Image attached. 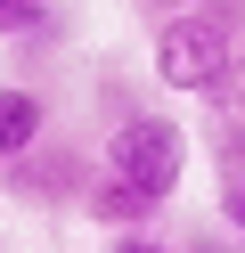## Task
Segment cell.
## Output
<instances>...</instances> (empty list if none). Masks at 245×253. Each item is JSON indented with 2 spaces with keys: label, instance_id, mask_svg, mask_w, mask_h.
<instances>
[{
  "label": "cell",
  "instance_id": "7",
  "mask_svg": "<svg viewBox=\"0 0 245 253\" xmlns=\"http://www.w3.org/2000/svg\"><path fill=\"white\" fill-rule=\"evenodd\" d=\"M0 41H57V0H0Z\"/></svg>",
  "mask_w": 245,
  "mask_h": 253
},
{
  "label": "cell",
  "instance_id": "10",
  "mask_svg": "<svg viewBox=\"0 0 245 253\" xmlns=\"http://www.w3.org/2000/svg\"><path fill=\"white\" fill-rule=\"evenodd\" d=\"M188 8H204V17H212V25H229V33H237V41H245V0H188Z\"/></svg>",
  "mask_w": 245,
  "mask_h": 253
},
{
  "label": "cell",
  "instance_id": "12",
  "mask_svg": "<svg viewBox=\"0 0 245 253\" xmlns=\"http://www.w3.org/2000/svg\"><path fill=\"white\" fill-rule=\"evenodd\" d=\"M229 106H245V41H237V66H229V90H221Z\"/></svg>",
  "mask_w": 245,
  "mask_h": 253
},
{
  "label": "cell",
  "instance_id": "11",
  "mask_svg": "<svg viewBox=\"0 0 245 253\" xmlns=\"http://www.w3.org/2000/svg\"><path fill=\"white\" fill-rule=\"evenodd\" d=\"M180 253H245V245H237V237H229V229H221V237H212V229H196V237H188V245H180Z\"/></svg>",
  "mask_w": 245,
  "mask_h": 253
},
{
  "label": "cell",
  "instance_id": "5",
  "mask_svg": "<svg viewBox=\"0 0 245 253\" xmlns=\"http://www.w3.org/2000/svg\"><path fill=\"white\" fill-rule=\"evenodd\" d=\"M33 139H49V90L33 82H0V164L25 155Z\"/></svg>",
  "mask_w": 245,
  "mask_h": 253
},
{
  "label": "cell",
  "instance_id": "9",
  "mask_svg": "<svg viewBox=\"0 0 245 253\" xmlns=\"http://www.w3.org/2000/svg\"><path fill=\"white\" fill-rule=\"evenodd\" d=\"M106 253H180V245H172V237H155V229H114Z\"/></svg>",
  "mask_w": 245,
  "mask_h": 253
},
{
  "label": "cell",
  "instance_id": "1",
  "mask_svg": "<svg viewBox=\"0 0 245 253\" xmlns=\"http://www.w3.org/2000/svg\"><path fill=\"white\" fill-rule=\"evenodd\" d=\"M98 171H114V180H131L139 196L172 204V196H180V180H188V131H180V115L123 106V115H114V131H106Z\"/></svg>",
  "mask_w": 245,
  "mask_h": 253
},
{
  "label": "cell",
  "instance_id": "2",
  "mask_svg": "<svg viewBox=\"0 0 245 253\" xmlns=\"http://www.w3.org/2000/svg\"><path fill=\"white\" fill-rule=\"evenodd\" d=\"M229 66H237V33L212 25L204 8H172L155 25V82L180 90V98H221Z\"/></svg>",
  "mask_w": 245,
  "mask_h": 253
},
{
  "label": "cell",
  "instance_id": "13",
  "mask_svg": "<svg viewBox=\"0 0 245 253\" xmlns=\"http://www.w3.org/2000/svg\"><path fill=\"white\" fill-rule=\"evenodd\" d=\"M131 8H139V17H155V25H163V17H172V8H188V0H131Z\"/></svg>",
  "mask_w": 245,
  "mask_h": 253
},
{
  "label": "cell",
  "instance_id": "3",
  "mask_svg": "<svg viewBox=\"0 0 245 253\" xmlns=\"http://www.w3.org/2000/svg\"><path fill=\"white\" fill-rule=\"evenodd\" d=\"M90 147L82 139H33L25 155L0 164V196L33 204V212H82V188H90Z\"/></svg>",
  "mask_w": 245,
  "mask_h": 253
},
{
  "label": "cell",
  "instance_id": "6",
  "mask_svg": "<svg viewBox=\"0 0 245 253\" xmlns=\"http://www.w3.org/2000/svg\"><path fill=\"white\" fill-rule=\"evenodd\" d=\"M204 147H212V180H237L245 171V106L204 98Z\"/></svg>",
  "mask_w": 245,
  "mask_h": 253
},
{
  "label": "cell",
  "instance_id": "8",
  "mask_svg": "<svg viewBox=\"0 0 245 253\" xmlns=\"http://www.w3.org/2000/svg\"><path fill=\"white\" fill-rule=\"evenodd\" d=\"M212 212H221V229L245 245V171L237 180H212Z\"/></svg>",
  "mask_w": 245,
  "mask_h": 253
},
{
  "label": "cell",
  "instance_id": "4",
  "mask_svg": "<svg viewBox=\"0 0 245 253\" xmlns=\"http://www.w3.org/2000/svg\"><path fill=\"white\" fill-rule=\"evenodd\" d=\"M155 212L163 204L155 196H139L131 180H114V171H90V188H82V220H98V229H155Z\"/></svg>",
  "mask_w": 245,
  "mask_h": 253
}]
</instances>
